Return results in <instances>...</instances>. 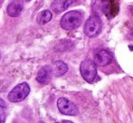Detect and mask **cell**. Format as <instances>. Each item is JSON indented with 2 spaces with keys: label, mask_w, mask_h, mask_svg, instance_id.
Listing matches in <instances>:
<instances>
[{
  "label": "cell",
  "mask_w": 133,
  "mask_h": 123,
  "mask_svg": "<svg viewBox=\"0 0 133 123\" xmlns=\"http://www.w3.org/2000/svg\"><path fill=\"white\" fill-rule=\"evenodd\" d=\"M24 8V2L23 0H12L7 5L6 12L8 16L12 17H17L20 16L21 12Z\"/></svg>",
  "instance_id": "ba28073f"
},
{
  "label": "cell",
  "mask_w": 133,
  "mask_h": 123,
  "mask_svg": "<svg viewBox=\"0 0 133 123\" xmlns=\"http://www.w3.org/2000/svg\"><path fill=\"white\" fill-rule=\"evenodd\" d=\"M102 28V22L98 16H91L84 24L83 31L88 37H95L101 33Z\"/></svg>",
  "instance_id": "7a4b0ae2"
},
{
  "label": "cell",
  "mask_w": 133,
  "mask_h": 123,
  "mask_svg": "<svg viewBox=\"0 0 133 123\" xmlns=\"http://www.w3.org/2000/svg\"><path fill=\"white\" fill-rule=\"evenodd\" d=\"M5 121V102L0 98V123Z\"/></svg>",
  "instance_id": "7c38bea8"
},
{
  "label": "cell",
  "mask_w": 133,
  "mask_h": 123,
  "mask_svg": "<svg viewBox=\"0 0 133 123\" xmlns=\"http://www.w3.org/2000/svg\"><path fill=\"white\" fill-rule=\"evenodd\" d=\"M51 19H52V13L49 10H44L38 14L36 21L39 25H45Z\"/></svg>",
  "instance_id": "8fae6325"
},
{
  "label": "cell",
  "mask_w": 133,
  "mask_h": 123,
  "mask_svg": "<svg viewBox=\"0 0 133 123\" xmlns=\"http://www.w3.org/2000/svg\"><path fill=\"white\" fill-rule=\"evenodd\" d=\"M131 36H132V39H133V30L131 31Z\"/></svg>",
  "instance_id": "9a60e30c"
},
{
  "label": "cell",
  "mask_w": 133,
  "mask_h": 123,
  "mask_svg": "<svg viewBox=\"0 0 133 123\" xmlns=\"http://www.w3.org/2000/svg\"><path fill=\"white\" fill-rule=\"evenodd\" d=\"M80 72L82 78L88 83H91L96 78L97 69L94 62L89 59L82 61L80 65Z\"/></svg>",
  "instance_id": "3957f363"
},
{
  "label": "cell",
  "mask_w": 133,
  "mask_h": 123,
  "mask_svg": "<svg viewBox=\"0 0 133 123\" xmlns=\"http://www.w3.org/2000/svg\"><path fill=\"white\" fill-rule=\"evenodd\" d=\"M112 60V56L110 53L107 50H100L97 52L94 56V63L97 66H106L110 64Z\"/></svg>",
  "instance_id": "8992f818"
},
{
  "label": "cell",
  "mask_w": 133,
  "mask_h": 123,
  "mask_svg": "<svg viewBox=\"0 0 133 123\" xmlns=\"http://www.w3.org/2000/svg\"><path fill=\"white\" fill-rule=\"evenodd\" d=\"M53 75L54 73L52 66L46 65V66H44L39 70L36 76V80L38 83H42V84H47V83H50Z\"/></svg>",
  "instance_id": "52a82bcc"
},
{
  "label": "cell",
  "mask_w": 133,
  "mask_h": 123,
  "mask_svg": "<svg viewBox=\"0 0 133 123\" xmlns=\"http://www.w3.org/2000/svg\"><path fill=\"white\" fill-rule=\"evenodd\" d=\"M39 123H44V122H43V121H40V122H39Z\"/></svg>",
  "instance_id": "2e32d148"
},
{
  "label": "cell",
  "mask_w": 133,
  "mask_h": 123,
  "mask_svg": "<svg viewBox=\"0 0 133 123\" xmlns=\"http://www.w3.org/2000/svg\"><path fill=\"white\" fill-rule=\"evenodd\" d=\"M82 14L79 11H70L66 13L61 19V26L64 30L71 31L78 28L82 22Z\"/></svg>",
  "instance_id": "6da1fadb"
},
{
  "label": "cell",
  "mask_w": 133,
  "mask_h": 123,
  "mask_svg": "<svg viewBox=\"0 0 133 123\" xmlns=\"http://www.w3.org/2000/svg\"><path fill=\"white\" fill-rule=\"evenodd\" d=\"M25 1H30V0H25Z\"/></svg>",
  "instance_id": "e0dca14e"
},
{
  "label": "cell",
  "mask_w": 133,
  "mask_h": 123,
  "mask_svg": "<svg viewBox=\"0 0 133 123\" xmlns=\"http://www.w3.org/2000/svg\"><path fill=\"white\" fill-rule=\"evenodd\" d=\"M30 92V87L26 83L16 85L8 94V100L12 102H19L24 100Z\"/></svg>",
  "instance_id": "277c9868"
},
{
  "label": "cell",
  "mask_w": 133,
  "mask_h": 123,
  "mask_svg": "<svg viewBox=\"0 0 133 123\" xmlns=\"http://www.w3.org/2000/svg\"><path fill=\"white\" fill-rule=\"evenodd\" d=\"M63 123H72V121H69V120H63Z\"/></svg>",
  "instance_id": "4fadbf2b"
},
{
  "label": "cell",
  "mask_w": 133,
  "mask_h": 123,
  "mask_svg": "<svg viewBox=\"0 0 133 123\" xmlns=\"http://www.w3.org/2000/svg\"><path fill=\"white\" fill-rule=\"evenodd\" d=\"M57 107L60 112L63 115H68V116H76L79 113L78 108L74 103L66 98H60L57 100Z\"/></svg>",
  "instance_id": "5b68a950"
},
{
  "label": "cell",
  "mask_w": 133,
  "mask_h": 123,
  "mask_svg": "<svg viewBox=\"0 0 133 123\" xmlns=\"http://www.w3.org/2000/svg\"><path fill=\"white\" fill-rule=\"evenodd\" d=\"M53 73L55 77H60L65 74L68 71V66L63 61H55L53 63Z\"/></svg>",
  "instance_id": "30bf717a"
},
{
  "label": "cell",
  "mask_w": 133,
  "mask_h": 123,
  "mask_svg": "<svg viewBox=\"0 0 133 123\" xmlns=\"http://www.w3.org/2000/svg\"><path fill=\"white\" fill-rule=\"evenodd\" d=\"M76 0H54L52 8L55 13H62L66 10Z\"/></svg>",
  "instance_id": "9c48e42d"
},
{
  "label": "cell",
  "mask_w": 133,
  "mask_h": 123,
  "mask_svg": "<svg viewBox=\"0 0 133 123\" xmlns=\"http://www.w3.org/2000/svg\"><path fill=\"white\" fill-rule=\"evenodd\" d=\"M129 48H130V51H133V45H129Z\"/></svg>",
  "instance_id": "5bb4252c"
},
{
  "label": "cell",
  "mask_w": 133,
  "mask_h": 123,
  "mask_svg": "<svg viewBox=\"0 0 133 123\" xmlns=\"http://www.w3.org/2000/svg\"><path fill=\"white\" fill-rule=\"evenodd\" d=\"M0 58H1V55H0Z\"/></svg>",
  "instance_id": "ac0fdd59"
}]
</instances>
